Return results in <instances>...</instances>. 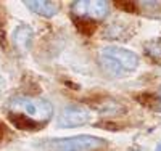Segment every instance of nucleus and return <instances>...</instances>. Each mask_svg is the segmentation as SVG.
I'll return each mask as SVG.
<instances>
[{
  "mask_svg": "<svg viewBox=\"0 0 161 151\" xmlns=\"http://www.w3.org/2000/svg\"><path fill=\"white\" fill-rule=\"evenodd\" d=\"M103 71L114 77L130 74L139 66V57L134 51L121 47H105L98 55Z\"/></svg>",
  "mask_w": 161,
  "mask_h": 151,
  "instance_id": "nucleus-1",
  "label": "nucleus"
},
{
  "mask_svg": "<svg viewBox=\"0 0 161 151\" xmlns=\"http://www.w3.org/2000/svg\"><path fill=\"white\" fill-rule=\"evenodd\" d=\"M8 113L19 114L31 122L44 126L50 121L53 114V106L50 101L44 98H29V97H18L13 98L8 105Z\"/></svg>",
  "mask_w": 161,
  "mask_h": 151,
  "instance_id": "nucleus-2",
  "label": "nucleus"
},
{
  "mask_svg": "<svg viewBox=\"0 0 161 151\" xmlns=\"http://www.w3.org/2000/svg\"><path fill=\"white\" fill-rule=\"evenodd\" d=\"M106 142L93 135H77L71 138H58L52 142V148L55 151H95L103 148Z\"/></svg>",
  "mask_w": 161,
  "mask_h": 151,
  "instance_id": "nucleus-3",
  "label": "nucleus"
},
{
  "mask_svg": "<svg viewBox=\"0 0 161 151\" xmlns=\"http://www.w3.org/2000/svg\"><path fill=\"white\" fill-rule=\"evenodd\" d=\"M110 3L103 0H77L73 2V13L82 19H103L108 15Z\"/></svg>",
  "mask_w": 161,
  "mask_h": 151,
  "instance_id": "nucleus-4",
  "label": "nucleus"
},
{
  "mask_svg": "<svg viewBox=\"0 0 161 151\" xmlns=\"http://www.w3.org/2000/svg\"><path fill=\"white\" fill-rule=\"evenodd\" d=\"M90 121V113L89 109H86L84 106H79V105H69L66 106L60 117V127L63 129H68V127H79V126H84Z\"/></svg>",
  "mask_w": 161,
  "mask_h": 151,
  "instance_id": "nucleus-5",
  "label": "nucleus"
},
{
  "mask_svg": "<svg viewBox=\"0 0 161 151\" xmlns=\"http://www.w3.org/2000/svg\"><path fill=\"white\" fill-rule=\"evenodd\" d=\"M24 3L29 7V10H32L34 13H37V15H40V16H45V18L55 16L58 13V10H60L58 3L47 2V0H26Z\"/></svg>",
  "mask_w": 161,
  "mask_h": 151,
  "instance_id": "nucleus-6",
  "label": "nucleus"
},
{
  "mask_svg": "<svg viewBox=\"0 0 161 151\" xmlns=\"http://www.w3.org/2000/svg\"><path fill=\"white\" fill-rule=\"evenodd\" d=\"M32 29L29 26H26V24H21L16 27V31L15 34H13V37H15V44L18 45V48L21 50H28L32 44Z\"/></svg>",
  "mask_w": 161,
  "mask_h": 151,
  "instance_id": "nucleus-7",
  "label": "nucleus"
},
{
  "mask_svg": "<svg viewBox=\"0 0 161 151\" xmlns=\"http://www.w3.org/2000/svg\"><path fill=\"white\" fill-rule=\"evenodd\" d=\"M76 26H77V29H79L80 32L87 34V35H90L93 31H95V24H93V21H90V19L77 18V19H76Z\"/></svg>",
  "mask_w": 161,
  "mask_h": 151,
  "instance_id": "nucleus-8",
  "label": "nucleus"
},
{
  "mask_svg": "<svg viewBox=\"0 0 161 151\" xmlns=\"http://www.w3.org/2000/svg\"><path fill=\"white\" fill-rule=\"evenodd\" d=\"M8 132H7V127H5V124L3 122H0V142H2L3 138H5V135H7Z\"/></svg>",
  "mask_w": 161,
  "mask_h": 151,
  "instance_id": "nucleus-9",
  "label": "nucleus"
},
{
  "mask_svg": "<svg viewBox=\"0 0 161 151\" xmlns=\"http://www.w3.org/2000/svg\"><path fill=\"white\" fill-rule=\"evenodd\" d=\"M156 109L158 111H161V87L158 90V98H156Z\"/></svg>",
  "mask_w": 161,
  "mask_h": 151,
  "instance_id": "nucleus-10",
  "label": "nucleus"
},
{
  "mask_svg": "<svg viewBox=\"0 0 161 151\" xmlns=\"http://www.w3.org/2000/svg\"><path fill=\"white\" fill-rule=\"evenodd\" d=\"M156 151H161V143L158 145V148H156Z\"/></svg>",
  "mask_w": 161,
  "mask_h": 151,
  "instance_id": "nucleus-11",
  "label": "nucleus"
}]
</instances>
